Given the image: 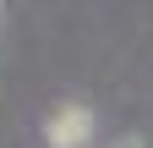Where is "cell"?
<instances>
[{"label": "cell", "mask_w": 153, "mask_h": 148, "mask_svg": "<svg viewBox=\"0 0 153 148\" xmlns=\"http://www.w3.org/2000/svg\"><path fill=\"white\" fill-rule=\"evenodd\" d=\"M44 143L49 148H88L93 143V110L88 104H55L44 121Z\"/></svg>", "instance_id": "1"}, {"label": "cell", "mask_w": 153, "mask_h": 148, "mask_svg": "<svg viewBox=\"0 0 153 148\" xmlns=\"http://www.w3.org/2000/svg\"><path fill=\"white\" fill-rule=\"evenodd\" d=\"M115 148H142V137H120V143H115Z\"/></svg>", "instance_id": "2"}]
</instances>
